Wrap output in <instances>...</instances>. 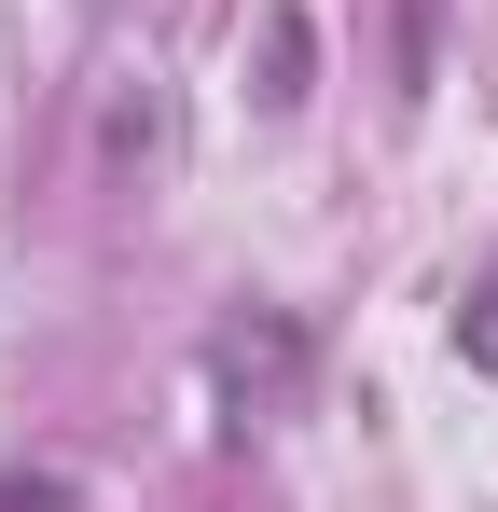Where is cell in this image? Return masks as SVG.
<instances>
[{"instance_id":"obj_1","label":"cell","mask_w":498,"mask_h":512,"mask_svg":"<svg viewBox=\"0 0 498 512\" xmlns=\"http://www.w3.org/2000/svg\"><path fill=\"white\" fill-rule=\"evenodd\" d=\"M457 360H471V374H498V250H485V277L457 291Z\"/></svg>"},{"instance_id":"obj_2","label":"cell","mask_w":498,"mask_h":512,"mask_svg":"<svg viewBox=\"0 0 498 512\" xmlns=\"http://www.w3.org/2000/svg\"><path fill=\"white\" fill-rule=\"evenodd\" d=\"M0 512H83V499L56 485V471H0Z\"/></svg>"}]
</instances>
